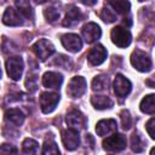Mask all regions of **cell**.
<instances>
[{"mask_svg":"<svg viewBox=\"0 0 155 155\" xmlns=\"http://www.w3.org/2000/svg\"><path fill=\"white\" fill-rule=\"evenodd\" d=\"M131 64L139 71H149L153 67V63H151V59L149 58V56L140 50H136L132 52Z\"/></svg>","mask_w":155,"mask_h":155,"instance_id":"1","label":"cell"},{"mask_svg":"<svg viewBox=\"0 0 155 155\" xmlns=\"http://www.w3.org/2000/svg\"><path fill=\"white\" fill-rule=\"evenodd\" d=\"M111 41L117 47H127L132 41V35L127 28L124 27H115L111 30Z\"/></svg>","mask_w":155,"mask_h":155,"instance_id":"2","label":"cell"},{"mask_svg":"<svg viewBox=\"0 0 155 155\" xmlns=\"http://www.w3.org/2000/svg\"><path fill=\"white\" fill-rule=\"evenodd\" d=\"M31 50L40 61H46L51 54H53L54 46L52 45L51 41H48L46 39H40L33 45Z\"/></svg>","mask_w":155,"mask_h":155,"instance_id":"3","label":"cell"},{"mask_svg":"<svg viewBox=\"0 0 155 155\" xmlns=\"http://www.w3.org/2000/svg\"><path fill=\"white\" fill-rule=\"evenodd\" d=\"M126 144H127L126 137L120 133H114L113 136H109L103 140V148L108 151H115V153L124 150L126 148Z\"/></svg>","mask_w":155,"mask_h":155,"instance_id":"4","label":"cell"},{"mask_svg":"<svg viewBox=\"0 0 155 155\" xmlns=\"http://www.w3.org/2000/svg\"><path fill=\"white\" fill-rule=\"evenodd\" d=\"M86 87H87V84L82 76H74L68 84L67 94L70 98H79L85 93Z\"/></svg>","mask_w":155,"mask_h":155,"instance_id":"5","label":"cell"},{"mask_svg":"<svg viewBox=\"0 0 155 155\" xmlns=\"http://www.w3.org/2000/svg\"><path fill=\"white\" fill-rule=\"evenodd\" d=\"M58 102H59V93L44 92L40 96V108H41L42 113H45V114L52 113L56 109Z\"/></svg>","mask_w":155,"mask_h":155,"instance_id":"6","label":"cell"},{"mask_svg":"<svg viewBox=\"0 0 155 155\" xmlns=\"http://www.w3.org/2000/svg\"><path fill=\"white\" fill-rule=\"evenodd\" d=\"M6 70H7V75L17 81L21 79L22 73H23V61L21 57H10L6 61Z\"/></svg>","mask_w":155,"mask_h":155,"instance_id":"7","label":"cell"},{"mask_svg":"<svg viewBox=\"0 0 155 155\" xmlns=\"http://www.w3.org/2000/svg\"><path fill=\"white\" fill-rule=\"evenodd\" d=\"M65 121H67L68 126H70V128H74L76 131L82 130V128L86 127V117L78 109H70L67 113Z\"/></svg>","mask_w":155,"mask_h":155,"instance_id":"8","label":"cell"},{"mask_svg":"<svg viewBox=\"0 0 155 155\" xmlns=\"http://www.w3.org/2000/svg\"><path fill=\"white\" fill-rule=\"evenodd\" d=\"M114 92L117 97L120 98H125L130 92H131V88H132V85L128 79H126L124 75L121 74H117L115 76V80H114Z\"/></svg>","mask_w":155,"mask_h":155,"instance_id":"9","label":"cell"},{"mask_svg":"<svg viewBox=\"0 0 155 155\" xmlns=\"http://www.w3.org/2000/svg\"><path fill=\"white\" fill-rule=\"evenodd\" d=\"M62 142L67 150H74L80 144L79 132L74 128H68L62 132Z\"/></svg>","mask_w":155,"mask_h":155,"instance_id":"10","label":"cell"},{"mask_svg":"<svg viewBox=\"0 0 155 155\" xmlns=\"http://www.w3.org/2000/svg\"><path fill=\"white\" fill-rule=\"evenodd\" d=\"M81 33H82V36L87 44H92V42L97 41L102 35V30H101L99 25L93 23V22L85 24L81 29Z\"/></svg>","mask_w":155,"mask_h":155,"instance_id":"11","label":"cell"},{"mask_svg":"<svg viewBox=\"0 0 155 155\" xmlns=\"http://www.w3.org/2000/svg\"><path fill=\"white\" fill-rule=\"evenodd\" d=\"M62 45L69 51V52H79L82 48V41L79 35L76 34H64L62 35Z\"/></svg>","mask_w":155,"mask_h":155,"instance_id":"12","label":"cell"},{"mask_svg":"<svg viewBox=\"0 0 155 155\" xmlns=\"http://www.w3.org/2000/svg\"><path fill=\"white\" fill-rule=\"evenodd\" d=\"M107 58V50L102 46V45H96L93 46L88 54H87V59L92 65H99L102 64Z\"/></svg>","mask_w":155,"mask_h":155,"instance_id":"13","label":"cell"},{"mask_svg":"<svg viewBox=\"0 0 155 155\" xmlns=\"http://www.w3.org/2000/svg\"><path fill=\"white\" fill-rule=\"evenodd\" d=\"M63 82V76L56 71H47L42 76V85L47 88H59Z\"/></svg>","mask_w":155,"mask_h":155,"instance_id":"14","label":"cell"},{"mask_svg":"<svg viewBox=\"0 0 155 155\" xmlns=\"http://www.w3.org/2000/svg\"><path fill=\"white\" fill-rule=\"evenodd\" d=\"M116 130H117V125H116V121L113 119L101 120L96 125V132L98 136H102V137L114 133V132H116Z\"/></svg>","mask_w":155,"mask_h":155,"instance_id":"15","label":"cell"},{"mask_svg":"<svg viewBox=\"0 0 155 155\" xmlns=\"http://www.w3.org/2000/svg\"><path fill=\"white\" fill-rule=\"evenodd\" d=\"M2 22H4V24L11 25V27L21 25L23 23L22 15L17 10H15L12 7H7L6 11H5V13H4V16H2Z\"/></svg>","mask_w":155,"mask_h":155,"instance_id":"16","label":"cell"},{"mask_svg":"<svg viewBox=\"0 0 155 155\" xmlns=\"http://www.w3.org/2000/svg\"><path fill=\"white\" fill-rule=\"evenodd\" d=\"M81 18H82L81 11H80L78 7L71 6V7L68 10L67 15H65V18H64V21H63V25H64V27H74V25H76V24L81 21Z\"/></svg>","mask_w":155,"mask_h":155,"instance_id":"17","label":"cell"},{"mask_svg":"<svg viewBox=\"0 0 155 155\" xmlns=\"http://www.w3.org/2000/svg\"><path fill=\"white\" fill-rule=\"evenodd\" d=\"M5 120L15 126H21L24 121V115L19 109H8L5 113Z\"/></svg>","mask_w":155,"mask_h":155,"instance_id":"18","label":"cell"},{"mask_svg":"<svg viewBox=\"0 0 155 155\" xmlns=\"http://www.w3.org/2000/svg\"><path fill=\"white\" fill-rule=\"evenodd\" d=\"M91 103L94 107V109L104 110L113 107V101L107 96H92Z\"/></svg>","mask_w":155,"mask_h":155,"instance_id":"19","label":"cell"},{"mask_svg":"<svg viewBox=\"0 0 155 155\" xmlns=\"http://www.w3.org/2000/svg\"><path fill=\"white\" fill-rule=\"evenodd\" d=\"M16 7H17V11L22 16H24L29 19H33L34 11H33V7H31L29 0H16Z\"/></svg>","mask_w":155,"mask_h":155,"instance_id":"20","label":"cell"},{"mask_svg":"<svg viewBox=\"0 0 155 155\" xmlns=\"http://www.w3.org/2000/svg\"><path fill=\"white\" fill-rule=\"evenodd\" d=\"M108 4L111 6V8L115 11V13H120V15H125L128 13L131 4L128 0H107Z\"/></svg>","mask_w":155,"mask_h":155,"instance_id":"21","label":"cell"},{"mask_svg":"<svg viewBox=\"0 0 155 155\" xmlns=\"http://www.w3.org/2000/svg\"><path fill=\"white\" fill-rule=\"evenodd\" d=\"M140 110L145 114H154L155 113V96L154 94H148L145 96L139 105Z\"/></svg>","mask_w":155,"mask_h":155,"instance_id":"22","label":"cell"},{"mask_svg":"<svg viewBox=\"0 0 155 155\" xmlns=\"http://www.w3.org/2000/svg\"><path fill=\"white\" fill-rule=\"evenodd\" d=\"M109 79L105 75H98L92 80V90L93 91H104L108 88Z\"/></svg>","mask_w":155,"mask_h":155,"instance_id":"23","label":"cell"},{"mask_svg":"<svg viewBox=\"0 0 155 155\" xmlns=\"http://www.w3.org/2000/svg\"><path fill=\"white\" fill-rule=\"evenodd\" d=\"M38 149H39L38 142L31 138H25L22 143V150L24 154H36Z\"/></svg>","mask_w":155,"mask_h":155,"instance_id":"24","label":"cell"},{"mask_svg":"<svg viewBox=\"0 0 155 155\" xmlns=\"http://www.w3.org/2000/svg\"><path fill=\"white\" fill-rule=\"evenodd\" d=\"M44 16H45L47 22L53 23L59 17V10H58V7L56 5H51V6H48V7H46L44 10Z\"/></svg>","mask_w":155,"mask_h":155,"instance_id":"25","label":"cell"},{"mask_svg":"<svg viewBox=\"0 0 155 155\" xmlns=\"http://www.w3.org/2000/svg\"><path fill=\"white\" fill-rule=\"evenodd\" d=\"M42 154H59V149L56 144V142L53 139H46L44 143V148H42Z\"/></svg>","mask_w":155,"mask_h":155,"instance_id":"26","label":"cell"},{"mask_svg":"<svg viewBox=\"0 0 155 155\" xmlns=\"http://www.w3.org/2000/svg\"><path fill=\"white\" fill-rule=\"evenodd\" d=\"M131 147H132V150L136 153H140L144 149V143L137 133H133L131 137Z\"/></svg>","mask_w":155,"mask_h":155,"instance_id":"27","label":"cell"},{"mask_svg":"<svg viewBox=\"0 0 155 155\" xmlns=\"http://www.w3.org/2000/svg\"><path fill=\"white\" fill-rule=\"evenodd\" d=\"M101 18L105 23H111V22L116 21V13L113 12V10H110L109 7H104L101 12Z\"/></svg>","mask_w":155,"mask_h":155,"instance_id":"28","label":"cell"},{"mask_svg":"<svg viewBox=\"0 0 155 155\" xmlns=\"http://www.w3.org/2000/svg\"><path fill=\"white\" fill-rule=\"evenodd\" d=\"M25 86L29 92H34L38 88V75L36 74H28L25 80Z\"/></svg>","mask_w":155,"mask_h":155,"instance_id":"29","label":"cell"},{"mask_svg":"<svg viewBox=\"0 0 155 155\" xmlns=\"http://www.w3.org/2000/svg\"><path fill=\"white\" fill-rule=\"evenodd\" d=\"M120 117H121V125L124 130H130L132 126V117L130 115L128 110H122L120 113Z\"/></svg>","mask_w":155,"mask_h":155,"instance_id":"30","label":"cell"},{"mask_svg":"<svg viewBox=\"0 0 155 155\" xmlns=\"http://www.w3.org/2000/svg\"><path fill=\"white\" fill-rule=\"evenodd\" d=\"M54 64H57V65H59V67H63L64 69H68V68L70 67V61H69V58H68L67 56L59 54V56L56 58Z\"/></svg>","mask_w":155,"mask_h":155,"instance_id":"31","label":"cell"},{"mask_svg":"<svg viewBox=\"0 0 155 155\" xmlns=\"http://www.w3.org/2000/svg\"><path fill=\"white\" fill-rule=\"evenodd\" d=\"M145 127H147V131H148V133H149L150 138L155 139V119H154V117H151V119L147 122Z\"/></svg>","mask_w":155,"mask_h":155,"instance_id":"32","label":"cell"},{"mask_svg":"<svg viewBox=\"0 0 155 155\" xmlns=\"http://www.w3.org/2000/svg\"><path fill=\"white\" fill-rule=\"evenodd\" d=\"M17 148L11 144H2L0 147V154H16Z\"/></svg>","mask_w":155,"mask_h":155,"instance_id":"33","label":"cell"},{"mask_svg":"<svg viewBox=\"0 0 155 155\" xmlns=\"http://www.w3.org/2000/svg\"><path fill=\"white\" fill-rule=\"evenodd\" d=\"M82 2L85 5H87V6H92V5H94L97 2V0H82Z\"/></svg>","mask_w":155,"mask_h":155,"instance_id":"34","label":"cell"},{"mask_svg":"<svg viewBox=\"0 0 155 155\" xmlns=\"http://www.w3.org/2000/svg\"><path fill=\"white\" fill-rule=\"evenodd\" d=\"M47 0H35V2H38V4H44V2H46Z\"/></svg>","mask_w":155,"mask_h":155,"instance_id":"35","label":"cell"},{"mask_svg":"<svg viewBox=\"0 0 155 155\" xmlns=\"http://www.w3.org/2000/svg\"><path fill=\"white\" fill-rule=\"evenodd\" d=\"M0 78H1V68H0Z\"/></svg>","mask_w":155,"mask_h":155,"instance_id":"36","label":"cell"},{"mask_svg":"<svg viewBox=\"0 0 155 155\" xmlns=\"http://www.w3.org/2000/svg\"><path fill=\"white\" fill-rule=\"evenodd\" d=\"M139 1H144V0H139Z\"/></svg>","mask_w":155,"mask_h":155,"instance_id":"37","label":"cell"}]
</instances>
